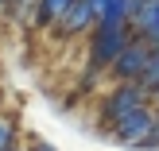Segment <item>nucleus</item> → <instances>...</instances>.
Returning a JSON list of instances; mask_svg holds the SVG:
<instances>
[{
	"mask_svg": "<svg viewBox=\"0 0 159 151\" xmlns=\"http://www.w3.org/2000/svg\"><path fill=\"white\" fill-rule=\"evenodd\" d=\"M152 51H155V47L144 43V39H136V35L128 39V47H124V51L116 54V62H113V74L120 78V85H136V82H140V74H144Z\"/></svg>",
	"mask_w": 159,
	"mask_h": 151,
	"instance_id": "1",
	"label": "nucleus"
},
{
	"mask_svg": "<svg viewBox=\"0 0 159 151\" xmlns=\"http://www.w3.org/2000/svg\"><path fill=\"white\" fill-rule=\"evenodd\" d=\"M140 105H148V93L140 89V85H116L113 93L105 97V105H101V113H105V124L113 128V124H120L128 113H136Z\"/></svg>",
	"mask_w": 159,
	"mask_h": 151,
	"instance_id": "2",
	"label": "nucleus"
},
{
	"mask_svg": "<svg viewBox=\"0 0 159 151\" xmlns=\"http://www.w3.org/2000/svg\"><path fill=\"white\" fill-rule=\"evenodd\" d=\"M128 23L136 39L159 47V0H128Z\"/></svg>",
	"mask_w": 159,
	"mask_h": 151,
	"instance_id": "3",
	"label": "nucleus"
},
{
	"mask_svg": "<svg viewBox=\"0 0 159 151\" xmlns=\"http://www.w3.org/2000/svg\"><path fill=\"white\" fill-rule=\"evenodd\" d=\"M128 27H97V35H93V70L101 66H113L116 54L128 47Z\"/></svg>",
	"mask_w": 159,
	"mask_h": 151,
	"instance_id": "4",
	"label": "nucleus"
},
{
	"mask_svg": "<svg viewBox=\"0 0 159 151\" xmlns=\"http://www.w3.org/2000/svg\"><path fill=\"white\" fill-rule=\"evenodd\" d=\"M89 23H93V4L89 0H74V4L58 16V31L62 35H78V31H85Z\"/></svg>",
	"mask_w": 159,
	"mask_h": 151,
	"instance_id": "5",
	"label": "nucleus"
},
{
	"mask_svg": "<svg viewBox=\"0 0 159 151\" xmlns=\"http://www.w3.org/2000/svg\"><path fill=\"white\" fill-rule=\"evenodd\" d=\"M136 85L148 93V97L159 89V47L152 51V58H148V66H144V74H140V82H136Z\"/></svg>",
	"mask_w": 159,
	"mask_h": 151,
	"instance_id": "6",
	"label": "nucleus"
},
{
	"mask_svg": "<svg viewBox=\"0 0 159 151\" xmlns=\"http://www.w3.org/2000/svg\"><path fill=\"white\" fill-rule=\"evenodd\" d=\"M70 4H74V0H43V4H39V20H43V23L47 20H58Z\"/></svg>",
	"mask_w": 159,
	"mask_h": 151,
	"instance_id": "7",
	"label": "nucleus"
},
{
	"mask_svg": "<svg viewBox=\"0 0 159 151\" xmlns=\"http://www.w3.org/2000/svg\"><path fill=\"white\" fill-rule=\"evenodd\" d=\"M8 144H12V124H4V120H0V151H4Z\"/></svg>",
	"mask_w": 159,
	"mask_h": 151,
	"instance_id": "8",
	"label": "nucleus"
},
{
	"mask_svg": "<svg viewBox=\"0 0 159 151\" xmlns=\"http://www.w3.org/2000/svg\"><path fill=\"white\" fill-rule=\"evenodd\" d=\"M152 97H155V105H159V89H155V93H152Z\"/></svg>",
	"mask_w": 159,
	"mask_h": 151,
	"instance_id": "9",
	"label": "nucleus"
},
{
	"mask_svg": "<svg viewBox=\"0 0 159 151\" xmlns=\"http://www.w3.org/2000/svg\"><path fill=\"white\" fill-rule=\"evenodd\" d=\"M39 151H51V147H39Z\"/></svg>",
	"mask_w": 159,
	"mask_h": 151,
	"instance_id": "10",
	"label": "nucleus"
}]
</instances>
